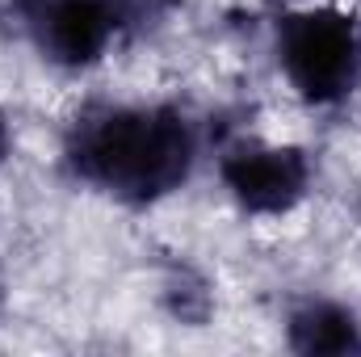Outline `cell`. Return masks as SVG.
<instances>
[{"mask_svg": "<svg viewBox=\"0 0 361 357\" xmlns=\"http://www.w3.org/2000/svg\"><path fill=\"white\" fill-rule=\"evenodd\" d=\"M63 156L85 185L152 206L193 177L197 131L177 105H92L72 122Z\"/></svg>", "mask_w": 361, "mask_h": 357, "instance_id": "6da1fadb", "label": "cell"}, {"mask_svg": "<svg viewBox=\"0 0 361 357\" xmlns=\"http://www.w3.org/2000/svg\"><path fill=\"white\" fill-rule=\"evenodd\" d=\"M277 68L307 105H341L361 85V25L353 13L315 4L277 21Z\"/></svg>", "mask_w": 361, "mask_h": 357, "instance_id": "7a4b0ae2", "label": "cell"}, {"mask_svg": "<svg viewBox=\"0 0 361 357\" xmlns=\"http://www.w3.org/2000/svg\"><path fill=\"white\" fill-rule=\"evenodd\" d=\"M169 0H13L21 34L34 51L68 72L105 59V51L130 30L164 17Z\"/></svg>", "mask_w": 361, "mask_h": 357, "instance_id": "3957f363", "label": "cell"}, {"mask_svg": "<svg viewBox=\"0 0 361 357\" xmlns=\"http://www.w3.org/2000/svg\"><path fill=\"white\" fill-rule=\"evenodd\" d=\"M219 177L240 210L248 214H290L311 189V156L294 143L235 139L219 156Z\"/></svg>", "mask_w": 361, "mask_h": 357, "instance_id": "277c9868", "label": "cell"}, {"mask_svg": "<svg viewBox=\"0 0 361 357\" xmlns=\"http://www.w3.org/2000/svg\"><path fill=\"white\" fill-rule=\"evenodd\" d=\"M290 349L307 357H349L361 353V320L345 303L307 298L290 315Z\"/></svg>", "mask_w": 361, "mask_h": 357, "instance_id": "5b68a950", "label": "cell"}, {"mask_svg": "<svg viewBox=\"0 0 361 357\" xmlns=\"http://www.w3.org/2000/svg\"><path fill=\"white\" fill-rule=\"evenodd\" d=\"M8 152H13V135H8V122H4V114H0V169H4Z\"/></svg>", "mask_w": 361, "mask_h": 357, "instance_id": "8992f818", "label": "cell"}]
</instances>
